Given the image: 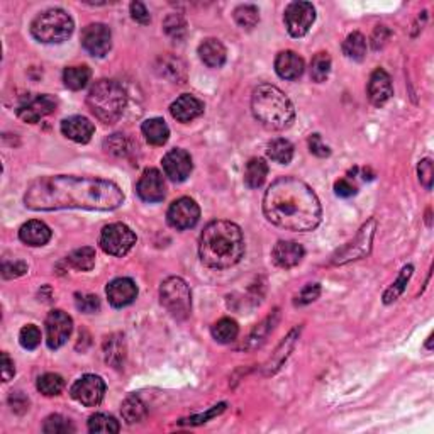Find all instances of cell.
<instances>
[{"mask_svg": "<svg viewBox=\"0 0 434 434\" xmlns=\"http://www.w3.org/2000/svg\"><path fill=\"white\" fill-rule=\"evenodd\" d=\"M124 202V193L114 182L89 177H39L25 191L24 204L31 210H114Z\"/></svg>", "mask_w": 434, "mask_h": 434, "instance_id": "6da1fadb", "label": "cell"}, {"mask_svg": "<svg viewBox=\"0 0 434 434\" xmlns=\"http://www.w3.org/2000/svg\"><path fill=\"white\" fill-rule=\"evenodd\" d=\"M263 213L273 226L295 232L314 231L323 217L316 192L294 177L279 178L270 185L263 197Z\"/></svg>", "mask_w": 434, "mask_h": 434, "instance_id": "7a4b0ae2", "label": "cell"}, {"mask_svg": "<svg viewBox=\"0 0 434 434\" xmlns=\"http://www.w3.org/2000/svg\"><path fill=\"white\" fill-rule=\"evenodd\" d=\"M244 254L241 228L231 221H213L204 228L199 241V257L209 268H231Z\"/></svg>", "mask_w": 434, "mask_h": 434, "instance_id": "3957f363", "label": "cell"}, {"mask_svg": "<svg viewBox=\"0 0 434 434\" xmlns=\"http://www.w3.org/2000/svg\"><path fill=\"white\" fill-rule=\"evenodd\" d=\"M251 111L258 122L272 131L287 129L295 118V109L290 98L275 85L261 83L251 96Z\"/></svg>", "mask_w": 434, "mask_h": 434, "instance_id": "277c9868", "label": "cell"}, {"mask_svg": "<svg viewBox=\"0 0 434 434\" xmlns=\"http://www.w3.org/2000/svg\"><path fill=\"white\" fill-rule=\"evenodd\" d=\"M126 92L114 80H98L87 96L90 112L104 124H114L126 109Z\"/></svg>", "mask_w": 434, "mask_h": 434, "instance_id": "5b68a950", "label": "cell"}, {"mask_svg": "<svg viewBox=\"0 0 434 434\" xmlns=\"http://www.w3.org/2000/svg\"><path fill=\"white\" fill-rule=\"evenodd\" d=\"M73 28L75 24L70 14L65 12L63 9H48L32 21L31 34L39 43L58 45L70 38Z\"/></svg>", "mask_w": 434, "mask_h": 434, "instance_id": "8992f818", "label": "cell"}, {"mask_svg": "<svg viewBox=\"0 0 434 434\" xmlns=\"http://www.w3.org/2000/svg\"><path fill=\"white\" fill-rule=\"evenodd\" d=\"M160 301L163 307L169 311L175 319L184 321L191 316L192 294L187 282L180 276H169L160 287Z\"/></svg>", "mask_w": 434, "mask_h": 434, "instance_id": "52a82bcc", "label": "cell"}, {"mask_svg": "<svg viewBox=\"0 0 434 434\" xmlns=\"http://www.w3.org/2000/svg\"><path fill=\"white\" fill-rule=\"evenodd\" d=\"M98 244L102 250L112 257H124L136 244V235L122 222H114L102 229Z\"/></svg>", "mask_w": 434, "mask_h": 434, "instance_id": "ba28073f", "label": "cell"}, {"mask_svg": "<svg viewBox=\"0 0 434 434\" xmlns=\"http://www.w3.org/2000/svg\"><path fill=\"white\" fill-rule=\"evenodd\" d=\"M375 228H377V222H375V219H370L367 224H363V228L360 229L353 241H349L345 248H341V250H338L333 254L331 263L345 265L348 261H355L360 260V258L368 257V253L371 250V243H373Z\"/></svg>", "mask_w": 434, "mask_h": 434, "instance_id": "9c48e42d", "label": "cell"}, {"mask_svg": "<svg viewBox=\"0 0 434 434\" xmlns=\"http://www.w3.org/2000/svg\"><path fill=\"white\" fill-rule=\"evenodd\" d=\"M283 21H285V28L290 36L302 38L307 34L316 21V9L311 2H292L285 9Z\"/></svg>", "mask_w": 434, "mask_h": 434, "instance_id": "30bf717a", "label": "cell"}, {"mask_svg": "<svg viewBox=\"0 0 434 434\" xmlns=\"http://www.w3.org/2000/svg\"><path fill=\"white\" fill-rule=\"evenodd\" d=\"M72 397L85 407H96L102 402L105 393V384L97 375H83L75 382L70 390Z\"/></svg>", "mask_w": 434, "mask_h": 434, "instance_id": "8fae6325", "label": "cell"}, {"mask_svg": "<svg viewBox=\"0 0 434 434\" xmlns=\"http://www.w3.org/2000/svg\"><path fill=\"white\" fill-rule=\"evenodd\" d=\"M166 219H169L171 228L185 231V229H192L199 222L200 209L191 197H182L171 204L169 213H166Z\"/></svg>", "mask_w": 434, "mask_h": 434, "instance_id": "7c38bea8", "label": "cell"}, {"mask_svg": "<svg viewBox=\"0 0 434 434\" xmlns=\"http://www.w3.org/2000/svg\"><path fill=\"white\" fill-rule=\"evenodd\" d=\"M46 343L51 349H58L68 341L73 329V321L65 311L54 309L46 317Z\"/></svg>", "mask_w": 434, "mask_h": 434, "instance_id": "4fadbf2b", "label": "cell"}, {"mask_svg": "<svg viewBox=\"0 0 434 434\" xmlns=\"http://www.w3.org/2000/svg\"><path fill=\"white\" fill-rule=\"evenodd\" d=\"M82 46L92 56L102 58L112 48V32L105 24H89L82 32Z\"/></svg>", "mask_w": 434, "mask_h": 434, "instance_id": "5bb4252c", "label": "cell"}, {"mask_svg": "<svg viewBox=\"0 0 434 434\" xmlns=\"http://www.w3.org/2000/svg\"><path fill=\"white\" fill-rule=\"evenodd\" d=\"M165 180L156 169H146L138 180L136 192L141 200L149 204L162 202L165 199Z\"/></svg>", "mask_w": 434, "mask_h": 434, "instance_id": "9a60e30c", "label": "cell"}, {"mask_svg": "<svg viewBox=\"0 0 434 434\" xmlns=\"http://www.w3.org/2000/svg\"><path fill=\"white\" fill-rule=\"evenodd\" d=\"M163 171L171 182H184L191 177L193 163L192 156L185 149H171L162 160Z\"/></svg>", "mask_w": 434, "mask_h": 434, "instance_id": "2e32d148", "label": "cell"}, {"mask_svg": "<svg viewBox=\"0 0 434 434\" xmlns=\"http://www.w3.org/2000/svg\"><path fill=\"white\" fill-rule=\"evenodd\" d=\"M56 98L51 96H38L32 97L29 100H25L19 109H17V114L23 119L24 122L34 124L41 121L43 118L50 116L51 112H54L56 109Z\"/></svg>", "mask_w": 434, "mask_h": 434, "instance_id": "e0dca14e", "label": "cell"}, {"mask_svg": "<svg viewBox=\"0 0 434 434\" xmlns=\"http://www.w3.org/2000/svg\"><path fill=\"white\" fill-rule=\"evenodd\" d=\"M367 94L368 98H370L371 104L375 107H382L392 97L393 89H392V80H390V75L382 68H377L373 73H371L370 80H368V87H367Z\"/></svg>", "mask_w": 434, "mask_h": 434, "instance_id": "ac0fdd59", "label": "cell"}, {"mask_svg": "<svg viewBox=\"0 0 434 434\" xmlns=\"http://www.w3.org/2000/svg\"><path fill=\"white\" fill-rule=\"evenodd\" d=\"M105 294H107V299L112 307L121 309L136 301L138 287L131 279L121 276V279H116L109 283Z\"/></svg>", "mask_w": 434, "mask_h": 434, "instance_id": "d6986e66", "label": "cell"}, {"mask_svg": "<svg viewBox=\"0 0 434 434\" xmlns=\"http://www.w3.org/2000/svg\"><path fill=\"white\" fill-rule=\"evenodd\" d=\"M305 251H304V246L295 241H279L273 246L272 250V260L273 263H275L276 266H280V268H294V266H297L299 263L302 261V258H304Z\"/></svg>", "mask_w": 434, "mask_h": 434, "instance_id": "ffe728a7", "label": "cell"}, {"mask_svg": "<svg viewBox=\"0 0 434 434\" xmlns=\"http://www.w3.org/2000/svg\"><path fill=\"white\" fill-rule=\"evenodd\" d=\"M61 133L68 140L75 141V143L85 144L92 140L96 127H94V124L89 119L83 118V116H72V118L63 119V122H61Z\"/></svg>", "mask_w": 434, "mask_h": 434, "instance_id": "44dd1931", "label": "cell"}, {"mask_svg": "<svg viewBox=\"0 0 434 434\" xmlns=\"http://www.w3.org/2000/svg\"><path fill=\"white\" fill-rule=\"evenodd\" d=\"M170 114L178 122H191L204 114V104L191 94H184L170 105Z\"/></svg>", "mask_w": 434, "mask_h": 434, "instance_id": "7402d4cb", "label": "cell"}, {"mask_svg": "<svg viewBox=\"0 0 434 434\" xmlns=\"http://www.w3.org/2000/svg\"><path fill=\"white\" fill-rule=\"evenodd\" d=\"M304 60L295 51H282L275 58V72L283 80H297L304 73Z\"/></svg>", "mask_w": 434, "mask_h": 434, "instance_id": "603a6c76", "label": "cell"}, {"mask_svg": "<svg viewBox=\"0 0 434 434\" xmlns=\"http://www.w3.org/2000/svg\"><path fill=\"white\" fill-rule=\"evenodd\" d=\"M19 239L29 246H45L51 239V229L41 221H28L21 226Z\"/></svg>", "mask_w": 434, "mask_h": 434, "instance_id": "cb8c5ba5", "label": "cell"}, {"mask_svg": "<svg viewBox=\"0 0 434 434\" xmlns=\"http://www.w3.org/2000/svg\"><path fill=\"white\" fill-rule=\"evenodd\" d=\"M199 56L209 68H221L226 63L228 51L219 39L209 38L199 46Z\"/></svg>", "mask_w": 434, "mask_h": 434, "instance_id": "d4e9b609", "label": "cell"}, {"mask_svg": "<svg viewBox=\"0 0 434 434\" xmlns=\"http://www.w3.org/2000/svg\"><path fill=\"white\" fill-rule=\"evenodd\" d=\"M141 131H143L146 141L153 146H163L169 141L170 136L169 126H166V122L162 118L146 119L143 126H141Z\"/></svg>", "mask_w": 434, "mask_h": 434, "instance_id": "484cf974", "label": "cell"}, {"mask_svg": "<svg viewBox=\"0 0 434 434\" xmlns=\"http://www.w3.org/2000/svg\"><path fill=\"white\" fill-rule=\"evenodd\" d=\"M268 175V165L263 158H251L244 170V184L250 188H260Z\"/></svg>", "mask_w": 434, "mask_h": 434, "instance_id": "4316f807", "label": "cell"}, {"mask_svg": "<svg viewBox=\"0 0 434 434\" xmlns=\"http://www.w3.org/2000/svg\"><path fill=\"white\" fill-rule=\"evenodd\" d=\"M276 321H279V311H273V314H270V316L266 317L263 323H260L253 331H251V334L248 336L246 343L243 345V348L244 349L258 348V346H260L261 343L265 341L266 336L272 333L273 327H275V324H276Z\"/></svg>", "mask_w": 434, "mask_h": 434, "instance_id": "83f0119b", "label": "cell"}, {"mask_svg": "<svg viewBox=\"0 0 434 434\" xmlns=\"http://www.w3.org/2000/svg\"><path fill=\"white\" fill-rule=\"evenodd\" d=\"M90 76H92V72L85 65H82V67H68L63 72V82L70 90H82L90 82Z\"/></svg>", "mask_w": 434, "mask_h": 434, "instance_id": "f1b7e54d", "label": "cell"}, {"mask_svg": "<svg viewBox=\"0 0 434 434\" xmlns=\"http://www.w3.org/2000/svg\"><path fill=\"white\" fill-rule=\"evenodd\" d=\"M343 53L353 61H362L367 54V39L362 32H351L343 43Z\"/></svg>", "mask_w": 434, "mask_h": 434, "instance_id": "f546056e", "label": "cell"}, {"mask_svg": "<svg viewBox=\"0 0 434 434\" xmlns=\"http://www.w3.org/2000/svg\"><path fill=\"white\" fill-rule=\"evenodd\" d=\"M266 153L272 158V162L279 163V165H289L292 158H294V146H292L290 141L279 138V140H273L268 144Z\"/></svg>", "mask_w": 434, "mask_h": 434, "instance_id": "4dcf8cb0", "label": "cell"}, {"mask_svg": "<svg viewBox=\"0 0 434 434\" xmlns=\"http://www.w3.org/2000/svg\"><path fill=\"white\" fill-rule=\"evenodd\" d=\"M238 323H236L235 319H229V317L219 319L213 326V338L216 339L217 343H222V345H228V343L235 341V339L238 338Z\"/></svg>", "mask_w": 434, "mask_h": 434, "instance_id": "1f68e13d", "label": "cell"}, {"mask_svg": "<svg viewBox=\"0 0 434 434\" xmlns=\"http://www.w3.org/2000/svg\"><path fill=\"white\" fill-rule=\"evenodd\" d=\"M122 417L127 424H134V422H141L146 417V407L143 400L136 395H129L122 402L121 407Z\"/></svg>", "mask_w": 434, "mask_h": 434, "instance_id": "d6a6232c", "label": "cell"}, {"mask_svg": "<svg viewBox=\"0 0 434 434\" xmlns=\"http://www.w3.org/2000/svg\"><path fill=\"white\" fill-rule=\"evenodd\" d=\"M121 426H119V421L114 417V415L109 414H94L92 417L89 419V431L90 433H98V434H116L119 433Z\"/></svg>", "mask_w": 434, "mask_h": 434, "instance_id": "836d02e7", "label": "cell"}, {"mask_svg": "<svg viewBox=\"0 0 434 434\" xmlns=\"http://www.w3.org/2000/svg\"><path fill=\"white\" fill-rule=\"evenodd\" d=\"M235 21L241 29H253L254 25L260 23V10L253 3H243V6L236 7L235 10Z\"/></svg>", "mask_w": 434, "mask_h": 434, "instance_id": "e575fe53", "label": "cell"}, {"mask_svg": "<svg viewBox=\"0 0 434 434\" xmlns=\"http://www.w3.org/2000/svg\"><path fill=\"white\" fill-rule=\"evenodd\" d=\"M68 263H70L73 268L82 270V272H89V270H92L94 265H96V250L90 246L78 248V250L70 253Z\"/></svg>", "mask_w": 434, "mask_h": 434, "instance_id": "d590c367", "label": "cell"}, {"mask_svg": "<svg viewBox=\"0 0 434 434\" xmlns=\"http://www.w3.org/2000/svg\"><path fill=\"white\" fill-rule=\"evenodd\" d=\"M412 270H414L412 268V265L404 266L402 272H400V275H399V279H397L395 282L392 283V287H389V289H387V292L384 294L385 304H392V302H395L397 299L402 295V292L406 290L407 282H409V279L412 276Z\"/></svg>", "mask_w": 434, "mask_h": 434, "instance_id": "8d00e7d4", "label": "cell"}, {"mask_svg": "<svg viewBox=\"0 0 434 434\" xmlns=\"http://www.w3.org/2000/svg\"><path fill=\"white\" fill-rule=\"evenodd\" d=\"M331 72V56L327 53H317L311 63V78L316 83L326 82Z\"/></svg>", "mask_w": 434, "mask_h": 434, "instance_id": "74e56055", "label": "cell"}, {"mask_svg": "<svg viewBox=\"0 0 434 434\" xmlns=\"http://www.w3.org/2000/svg\"><path fill=\"white\" fill-rule=\"evenodd\" d=\"M295 336H297V329L292 331L289 336L283 339L282 345L279 346L276 353H275V355H273V358L270 360L268 367H266V368H268V373H275V371L280 368V365L285 362V358H287V356H289V351H290L292 348H294V345H295Z\"/></svg>", "mask_w": 434, "mask_h": 434, "instance_id": "f35d334b", "label": "cell"}, {"mask_svg": "<svg viewBox=\"0 0 434 434\" xmlns=\"http://www.w3.org/2000/svg\"><path fill=\"white\" fill-rule=\"evenodd\" d=\"M65 387V380L56 373H45L38 378V390L46 397L60 395Z\"/></svg>", "mask_w": 434, "mask_h": 434, "instance_id": "ab89813d", "label": "cell"}, {"mask_svg": "<svg viewBox=\"0 0 434 434\" xmlns=\"http://www.w3.org/2000/svg\"><path fill=\"white\" fill-rule=\"evenodd\" d=\"M43 431L46 434H67L75 431V428H73L72 422L68 421V419H65L63 415L53 414L50 415V417H46Z\"/></svg>", "mask_w": 434, "mask_h": 434, "instance_id": "60d3db41", "label": "cell"}, {"mask_svg": "<svg viewBox=\"0 0 434 434\" xmlns=\"http://www.w3.org/2000/svg\"><path fill=\"white\" fill-rule=\"evenodd\" d=\"M19 343L25 349H36L41 345V331L34 324L24 326L19 333Z\"/></svg>", "mask_w": 434, "mask_h": 434, "instance_id": "b9f144b4", "label": "cell"}, {"mask_svg": "<svg viewBox=\"0 0 434 434\" xmlns=\"http://www.w3.org/2000/svg\"><path fill=\"white\" fill-rule=\"evenodd\" d=\"M75 304L76 309L85 314H96L100 311V301H98L97 295L92 294H76L75 295Z\"/></svg>", "mask_w": 434, "mask_h": 434, "instance_id": "7bdbcfd3", "label": "cell"}, {"mask_svg": "<svg viewBox=\"0 0 434 434\" xmlns=\"http://www.w3.org/2000/svg\"><path fill=\"white\" fill-rule=\"evenodd\" d=\"M417 175L421 184L424 185L426 191H431L433 188V178H434V169H433V160L424 158L419 162L417 166Z\"/></svg>", "mask_w": 434, "mask_h": 434, "instance_id": "ee69618b", "label": "cell"}, {"mask_svg": "<svg viewBox=\"0 0 434 434\" xmlns=\"http://www.w3.org/2000/svg\"><path fill=\"white\" fill-rule=\"evenodd\" d=\"M224 411H226V404H219V406H214L213 409L204 412V414L192 415V417H188V419H182L180 424H191V426L204 424V422H207V421H209V419L216 417V415H219V414H221V412H224Z\"/></svg>", "mask_w": 434, "mask_h": 434, "instance_id": "f6af8a7d", "label": "cell"}, {"mask_svg": "<svg viewBox=\"0 0 434 434\" xmlns=\"http://www.w3.org/2000/svg\"><path fill=\"white\" fill-rule=\"evenodd\" d=\"M319 294H321L319 283H309V285H305L304 289H302L301 294L297 295V301H295V304H299V305L311 304V302H314L317 297H319Z\"/></svg>", "mask_w": 434, "mask_h": 434, "instance_id": "bcb514c9", "label": "cell"}, {"mask_svg": "<svg viewBox=\"0 0 434 434\" xmlns=\"http://www.w3.org/2000/svg\"><path fill=\"white\" fill-rule=\"evenodd\" d=\"M28 272V265L24 261H6L2 265L3 279H17Z\"/></svg>", "mask_w": 434, "mask_h": 434, "instance_id": "7dc6e473", "label": "cell"}, {"mask_svg": "<svg viewBox=\"0 0 434 434\" xmlns=\"http://www.w3.org/2000/svg\"><path fill=\"white\" fill-rule=\"evenodd\" d=\"M131 17L140 24H149V21H151V16H149L148 9H146L144 3H141V2L131 3Z\"/></svg>", "mask_w": 434, "mask_h": 434, "instance_id": "c3c4849f", "label": "cell"}, {"mask_svg": "<svg viewBox=\"0 0 434 434\" xmlns=\"http://www.w3.org/2000/svg\"><path fill=\"white\" fill-rule=\"evenodd\" d=\"M309 148H311V153H314L316 156H321V158L331 155V149L327 148L326 144H323L319 134H312V136L309 138Z\"/></svg>", "mask_w": 434, "mask_h": 434, "instance_id": "681fc988", "label": "cell"}, {"mask_svg": "<svg viewBox=\"0 0 434 434\" xmlns=\"http://www.w3.org/2000/svg\"><path fill=\"white\" fill-rule=\"evenodd\" d=\"M334 192H336V195L339 197H351L356 193V187L351 182L346 180V178H341V180H338L336 184H334Z\"/></svg>", "mask_w": 434, "mask_h": 434, "instance_id": "f907efd6", "label": "cell"}, {"mask_svg": "<svg viewBox=\"0 0 434 434\" xmlns=\"http://www.w3.org/2000/svg\"><path fill=\"white\" fill-rule=\"evenodd\" d=\"M14 375H16V367H14V362L9 358L7 353H2V380L9 382Z\"/></svg>", "mask_w": 434, "mask_h": 434, "instance_id": "816d5d0a", "label": "cell"}, {"mask_svg": "<svg viewBox=\"0 0 434 434\" xmlns=\"http://www.w3.org/2000/svg\"><path fill=\"white\" fill-rule=\"evenodd\" d=\"M384 29H385V25H378L377 29H375V32H373V38H371V45H373V50H378V48H382V46L385 45V41L389 38H384V36H382V32H384Z\"/></svg>", "mask_w": 434, "mask_h": 434, "instance_id": "f5cc1de1", "label": "cell"}, {"mask_svg": "<svg viewBox=\"0 0 434 434\" xmlns=\"http://www.w3.org/2000/svg\"><path fill=\"white\" fill-rule=\"evenodd\" d=\"M431 339H433V336L428 338V349H431Z\"/></svg>", "mask_w": 434, "mask_h": 434, "instance_id": "db71d44e", "label": "cell"}]
</instances>
